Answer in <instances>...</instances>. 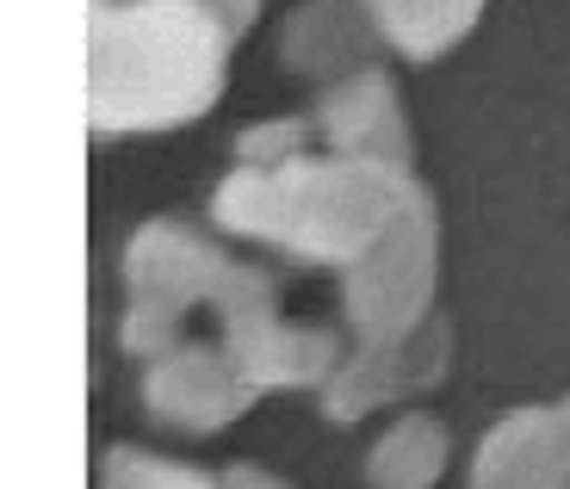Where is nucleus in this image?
I'll list each match as a JSON object with an SVG mask.
<instances>
[{
  "mask_svg": "<svg viewBox=\"0 0 570 489\" xmlns=\"http://www.w3.org/2000/svg\"><path fill=\"white\" fill-rule=\"evenodd\" d=\"M415 192L422 187L410 168L354 156H292L279 168H236L217 187L212 217L229 236L273 242L292 260L347 273Z\"/></svg>",
  "mask_w": 570,
  "mask_h": 489,
  "instance_id": "obj_2",
  "label": "nucleus"
},
{
  "mask_svg": "<svg viewBox=\"0 0 570 489\" xmlns=\"http://www.w3.org/2000/svg\"><path fill=\"white\" fill-rule=\"evenodd\" d=\"M453 366V329L441 317H428L415 335L403 341H379V347H354V360H342L323 385V409L335 421H360L372 409L415 397V390H434Z\"/></svg>",
  "mask_w": 570,
  "mask_h": 489,
  "instance_id": "obj_7",
  "label": "nucleus"
},
{
  "mask_svg": "<svg viewBox=\"0 0 570 489\" xmlns=\"http://www.w3.org/2000/svg\"><path fill=\"white\" fill-rule=\"evenodd\" d=\"M434 279H441V223H434V199L415 192L391 217V230L342 273V303L360 347L403 341L422 329L434 317Z\"/></svg>",
  "mask_w": 570,
  "mask_h": 489,
  "instance_id": "obj_4",
  "label": "nucleus"
},
{
  "mask_svg": "<svg viewBox=\"0 0 570 489\" xmlns=\"http://www.w3.org/2000/svg\"><path fill=\"white\" fill-rule=\"evenodd\" d=\"M217 489H292V483H279L261 465H229V471H217Z\"/></svg>",
  "mask_w": 570,
  "mask_h": 489,
  "instance_id": "obj_15",
  "label": "nucleus"
},
{
  "mask_svg": "<svg viewBox=\"0 0 570 489\" xmlns=\"http://www.w3.org/2000/svg\"><path fill=\"white\" fill-rule=\"evenodd\" d=\"M379 43V26L366 19L360 0H304L285 19V62L311 81H347V74L372 69L366 50Z\"/></svg>",
  "mask_w": 570,
  "mask_h": 489,
  "instance_id": "obj_10",
  "label": "nucleus"
},
{
  "mask_svg": "<svg viewBox=\"0 0 570 489\" xmlns=\"http://www.w3.org/2000/svg\"><path fill=\"white\" fill-rule=\"evenodd\" d=\"M360 7L379 26V38L415 62L453 50L478 26V13H484V0H360Z\"/></svg>",
  "mask_w": 570,
  "mask_h": 489,
  "instance_id": "obj_12",
  "label": "nucleus"
},
{
  "mask_svg": "<svg viewBox=\"0 0 570 489\" xmlns=\"http://www.w3.org/2000/svg\"><path fill=\"white\" fill-rule=\"evenodd\" d=\"M199 7H212V13L236 31V38H243V31L255 26V13H261V0H199Z\"/></svg>",
  "mask_w": 570,
  "mask_h": 489,
  "instance_id": "obj_16",
  "label": "nucleus"
},
{
  "mask_svg": "<svg viewBox=\"0 0 570 489\" xmlns=\"http://www.w3.org/2000/svg\"><path fill=\"white\" fill-rule=\"evenodd\" d=\"M100 489H217L212 471L180 459H156V452L137 447H112L100 459Z\"/></svg>",
  "mask_w": 570,
  "mask_h": 489,
  "instance_id": "obj_13",
  "label": "nucleus"
},
{
  "mask_svg": "<svg viewBox=\"0 0 570 489\" xmlns=\"http://www.w3.org/2000/svg\"><path fill=\"white\" fill-rule=\"evenodd\" d=\"M446 459H453V440H446L441 416H397L379 447L366 452V483L372 489H434L446 477Z\"/></svg>",
  "mask_w": 570,
  "mask_h": 489,
  "instance_id": "obj_11",
  "label": "nucleus"
},
{
  "mask_svg": "<svg viewBox=\"0 0 570 489\" xmlns=\"http://www.w3.org/2000/svg\"><path fill=\"white\" fill-rule=\"evenodd\" d=\"M205 310L224 322V353L243 366V378L255 390L328 385V372L342 366L335 329H298V322H285L273 279L261 273V267H248V260L224 255Z\"/></svg>",
  "mask_w": 570,
  "mask_h": 489,
  "instance_id": "obj_3",
  "label": "nucleus"
},
{
  "mask_svg": "<svg viewBox=\"0 0 570 489\" xmlns=\"http://www.w3.org/2000/svg\"><path fill=\"white\" fill-rule=\"evenodd\" d=\"M465 489H570V397L502 416L471 459Z\"/></svg>",
  "mask_w": 570,
  "mask_h": 489,
  "instance_id": "obj_8",
  "label": "nucleus"
},
{
  "mask_svg": "<svg viewBox=\"0 0 570 489\" xmlns=\"http://www.w3.org/2000/svg\"><path fill=\"white\" fill-rule=\"evenodd\" d=\"M311 124L328 143V156L410 168V124H403L397 87H391L385 69H360V74H347V81H335L323 93Z\"/></svg>",
  "mask_w": 570,
  "mask_h": 489,
  "instance_id": "obj_9",
  "label": "nucleus"
},
{
  "mask_svg": "<svg viewBox=\"0 0 570 489\" xmlns=\"http://www.w3.org/2000/svg\"><path fill=\"white\" fill-rule=\"evenodd\" d=\"M261 390L243 378V366L229 360L224 347H199V341H168L142 378V409L161 428L180 433H217L236 416L255 409Z\"/></svg>",
  "mask_w": 570,
  "mask_h": 489,
  "instance_id": "obj_6",
  "label": "nucleus"
},
{
  "mask_svg": "<svg viewBox=\"0 0 570 489\" xmlns=\"http://www.w3.org/2000/svg\"><path fill=\"white\" fill-rule=\"evenodd\" d=\"M311 137H316L311 118H273V124L243 130L236 149H243V168H279L292 156H311Z\"/></svg>",
  "mask_w": 570,
  "mask_h": 489,
  "instance_id": "obj_14",
  "label": "nucleus"
},
{
  "mask_svg": "<svg viewBox=\"0 0 570 489\" xmlns=\"http://www.w3.org/2000/svg\"><path fill=\"white\" fill-rule=\"evenodd\" d=\"M236 31L199 0H94L87 13V124L174 130L212 112Z\"/></svg>",
  "mask_w": 570,
  "mask_h": 489,
  "instance_id": "obj_1",
  "label": "nucleus"
},
{
  "mask_svg": "<svg viewBox=\"0 0 570 489\" xmlns=\"http://www.w3.org/2000/svg\"><path fill=\"white\" fill-rule=\"evenodd\" d=\"M224 267V248H212L186 223H142L125 255V347L130 353H161L193 310L212 298V279Z\"/></svg>",
  "mask_w": 570,
  "mask_h": 489,
  "instance_id": "obj_5",
  "label": "nucleus"
}]
</instances>
